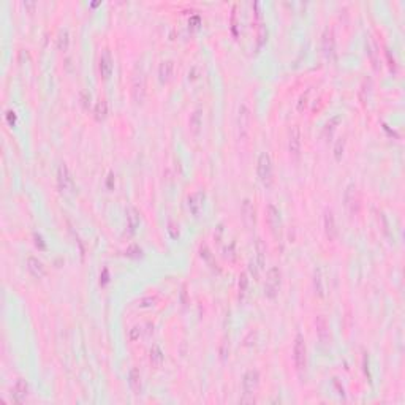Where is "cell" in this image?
I'll return each instance as SVG.
<instances>
[{"instance_id": "cell-1", "label": "cell", "mask_w": 405, "mask_h": 405, "mask_svg": "<svg viewBox=\"0 0 405 405\" xmlns=\"http://www.w3.org/2000/svg\"><path fill=\"white\" fill-rule=\"evenodd\" d=\"M256 176H258L260 182L264 187H271L273 185V182H274V166H273L271 155H269L267 152H261L260 157H258Z\"/></svg>"}, {"instance_id": "cell-2", "label": "cell", "mask_w": 405, "mask_h": 405, "mask_svg": "<svg viewBox=\"0 0 405 405\" xmlns=\"http://www.w3.org/2000/svg\"><path fill=\"white\" fill-rule=\"evenodd\" d=\"M260 386V372L256 369H249L242 377V392L241 402H253V394Z\"/></svg>"}, {"instance_id": "cell-3", "label": "cell", "mask_w": 405, "mask_h": 405, "mask_svg": "<svg viewBox=\"0 0 405 405\" xmlns=\"http://www.w3.org/2000/svg\"><path fill=\"white\" fill-rule=\"evenodd\" d=\"M293 363L299 374H302L307 367V345L306 339L301 332L296 334L295 344H293Z\"/></svg>"}, {"instance_id": "cell-4", "label": "cell", "mask_w": 405, "mask_h": 405, "mask_svg": "<svg viewBox=\"0 0 405 405\" xmlns=\"http://www.w3.org/2000/svg\"><path fill=\"white\" fill-rule=\"evenodd\" d=\"M280 284H282V273L277 266H273L266 273V282H264V296L269 299H274L279 295Z\"/></svg>"}, {"instance_id": "cell-5", "label": "cell", "mask_w": 405, "mask_h": 405, "mask_svg": "<svg viewBox=\"0 0 405 405\" xmlns=\"http://www.w3.org/2000/svg\"><path fill=\"white\" fill-rule=\"evenodd\" d=\"M250 127H252V112L249 106L241 105L238 111V119H236V130H238V138L245 141L250 134Z\"/></svg>"}, {"instance_id": "cell-6", "label": "cell", "mask_w": 405, "mask_h": 405, "mask_svg": "<svg viewBox=\"0 0 405 405\" xmlns=\"http://www.w3.org/2000/svg\"><path fill=\"white\" fill-rule=\"evenodd\" d=\"M344 202H345V209L348 211V214L353 217L359 214V209H361V198H359V192L355 184H348L345 192H344Z\"/></svg>"}, {"instance_id": "cell-7", "label": "cell", "mask_w": 405, "mask_h": 405, "mask_svg": "<svg viewBox=\"0 0 405 405\" xmlns=\"http://www.w3.org/2000/svg\"><path fill=\"white\" fill-rule=\"evenodd\" d=\"M302 151V133L299 125H293L288 133V154L293 160H299Z\"/></svg>"}, {"instance_id": "cell-8", "label": "cell", "mask_w": 405, "mask_h": 405, "mask_svg": "<svg viewBox=\"0 0 405 405\" xmlns=\"http://www.w3.org/2000/svg\"><path fill=\"white\" fill-rule=\"evenodd\" d=\"M266 220L269 225V230L274 234V238H279L280 231H282V216H280V211L276 205H267L266 208Z\"/></svg>"}, {"instance_id": "cell-9", "label": "cell", "mask_w": 405, "mask_h": 405, "mask_svg": "<svg viewBox=\"0 0 405 405\" xmlns=\"http://www.w3.org/2000/svg\"><path fill=\"white\" fill-rule=\"evenodd\" d=\"M98 70L103 80H109L114 72V59H112V54L109 49H103L100 54V60H98Z\"/></svg>"}, {"instance_id": "cell-10", "label": "cell", "mask_w": 405, "mask_h": 405, "mask_svg": "<svg viewBox=\"0 0 405 405\" xmlns=\"http://www.w3.org/2000/svg\"><path fill=\"white\" fill-rule=\"evenodd\" d=\"M57 185L62 192H72V190L75 188L73 176L70 173V168L66 166V163H60L59 170H57Z\"/></svg>"}, {"instance_id": "cell-11", "label": "cell", "mask_w": 405, "mask_h": 405, "mask_svg": "<svg viewBox=\"0 0 405 405\" xmlns=\"http://www.w3.org/2000/svg\"><path fill=\"white\" fill-rule=\"evenodd\" d=\"M323 228H324V234L329 241H334L337 238V222H335V216L332 209H326L324 216H323Z\"/></svg>"}, {"instance_id": "cell-12", "label": "cell", "mask_w": 405, "mask_h": 405, "mask_svg": "<svg viewBox=\"0 0 405 405\" xmlns=\"http://www.w3.org/2000/svg\"><path fill=\"white\" fill-rule=\"evenodd\" d=\"M131 97L134 100V103L141 105L144 98H146V78L143 73L137 75L133 78V84H131Z\"/></svg>"}, {"instance_id": "cell-13", "label": "cell", "mask_w": 405, "mask_h": 405, "mask_svg": "<svg viewBox=\"0 0 405 405\" xmlns=\"http://www.w3.org/2000/svg\"><path fill=\"white\" fill-rule=\"evenodd\" d=\"M26 267H27V271L32 277H35V279H43V277H46V266H44V263L41 260H38L37 256H27V260H26Z\"/></svg>"}, {"instance_id": "cell-14", "label": "cell", "mask_w": 405, "mask_h": 405, "mask_svg": "<svg viewBox=\"0 0 405 405\" xmlns=\"http://www.w3.org/2000/svg\"><path fill=\"white\" fill-rule=\"evenodd\" d=\"M187 206H188V211L193 214L195 217H198L199 214L202 212V206H205V192H195L188 196L187 199Z\"/></svg>"}, {"instance_id": "cell-15", "label": "cell", "mask_w": 405, "mask_h": 405, "mask_svg": "<svg viewBox=\"0 0 405 405\" xmlns=\"http://www.w3.org/2000/svg\"><path fill=\"white\" fill-rule=\"evenodd\" d=\"M241 214H242V220H244V225L247 228H252L255 225V206L253 202L245 198L242 201V206H241Z\"/></svg>"}, {"instance_id": "cell-16", "label": "cell", "mask_w": 405, "mask_h": 405, "mask_svg": "<svg viewBox=\"0 0 405 405\" xmlns=\"http://www.w3.org/2000/svg\"><path fill=\"white\" fill-rule=\"evenodd\" d=\"M188 128L193 137H198V134L201 133V130H202V109L201 108H196L192 114H190Z\"/></svg>"}, {"instance_id": "cell-17", "label": "cell", "mask_w": 405, "mask_h": 405, "mask_svg": "<svg viewBox=\"0 0 405 405\" xmlns=\"http://www.w3.org/2000/svg\"><path fill=\"white\" fill-rule=\"evenodd\" d=\"M174 69H176V65H174L173 60L160 62V65H159V80H160L162 84H166V83L171 81V78L174 75Z\"/></svg>"}, {"instance_id": "cell-18", "label": "cell", "mask_w": 405, "mask_h": 405, "mask_svg": "<svg viewBox=\"0 0 405 405\" xmlns=\"http://www.w3.org/2000/svg\"><path fill=\"white\" fill-rule=\"evenodd\" d=\"M321 43H323V52H324V55H326V57H331V55L334 54V49H335V40H334V32H332V29H329V27L324 29Z\"/></svg>"}, {"instance_id": "cell-19", "label": "cell", "mask_w": 405, "mask_h": 405, "mask_svg": "<svg viewBox=\"0 0 405 405\" xmlns=\"http://www.w3.org/2000/svg\"><path fill=\"white\" fill-rule=\"evenodd\" d=\"M141 217H140V211L134 206H128L127 209V228L130 234H134L137 230L140 228Z\"/></svg>"}, {"instance_id": "cell-20", "label": "cell", "mask_w": 405, "mask_h": 405, "mask_svg": "<svg viewBox=\"0 0 405 405\" xmlns=\"http://www.w3.org/2000/svg\"><path fill=\"white\" fill-rule=\"evenodd\" d=\"M27 392H29L27 381L19 378L15 383L13 389H11V396H13V400H16V402H24L26 397H27Z\"/></svg>"}, {"instance_id": "cell-21", "label": "cell", "mask_w": 405, "mask_h": 405, "mask_svg": "<svg viewBox=\"0 0 405 405\" xmlns=\"http://www.w3.org/2000/svg\"><path fill=\"white\" fill-rule=\"evenodd\" d=\"M149 361L152 364V367L155 369H160L165 363V355H163V350L160 348V345L154 344L149 350Z\"/></svg>"}, {"instance_id": "cell-22", "label": "cell", "mask_w": 405, "mask_h": 405, "mask_svg": "<svg viewBox=\"0 0 405 405\" xmlns=\"http://www.w3.org/2000/svg\"><path fill=\"white\" fill-rule=\"evenodd\" d=\"M128 385L133 389L134 394H141L143 389V381H141V372L138 367H133L128 374Z\"/></svg>"}, {"instance_id": "cell-23", "label": "cell", "mask_w": 405, "mask_h": 405, "mask_svg": "<svg viewBox=\"0 0 405 405\" xmlns=\"http://www.w3.org/2000/svg\"><path fill=\"white\" fill-rule=\"evenodd\" d=\"M255 258H256V266L258 269H264L266 266V244L261 238H258L255 242Z\"/></svg>"}, {"instance_id": "cell-24", "label": "cell", "mask_w": 405, "mask_h": 405, "mask_svg": "<svg viewBox=\"0 0 405 405\" xmlns=\"http://www.w3.org/2000/svg\"><path fill=\"white\" fill-rule=\"evenodd\" d=\"M313 290H315V295L318 298L324 296V279H323L321 267H315V271H313Z\"/></svg>"}, {"instance_id": "cell-25", "label": "cell", "mask_w": 405, "mask_h": 405, "mask_svg": "<svg viewBox=\"0 0 405 405\" xmlns=\"http://www.w3.org/2000/svg\"><path fill=\"white\" fill-rule=\"evenodd\" d=\"M249 285H250V279H249V274L247 273H241L239 276V299L241 302H244L249 296Z\"/></svg>"}, {"instance_id": "cell-26", "label": "cell", "mask_w": 405, "mask_h": 405, "mask_svg": "<svg viewBox=\"0 0 405 405\" xmlns=\"http://www.w3.org/2000/svg\"><path fill=\"white\" fill-rule=\"evenodd\" d=\"M317 332H318V337L323 344H328V339H329V329H328V321H326L324 317H318L317 318Z\"/></svg>"}, {"instance_id": "cell-27", "label": "cell", "mask_w": 405, "mask_h": 405, "mask_svg": "<svg viewBox=\"0 0 405 405\" xmlns=\"http://www.w3.org/2000/svg\"><path fill=\"white\" fill-rule=\"evenodd\" d=\"M341 120H342V117H341L339 114H335L334 117H331L328 122L324 123V128H323L324 138H331V137H332V133L335 131V128H337V125H339V123H341Z\"/></svg>"}, {"instance_id": "cell-28", "label": "cell", "mask_w": 405, "mask_h": 405, "mask_svg": "<svg viewBox=\"0 0 405 405\" xmlns=\"http://www.w3.org/2000/svg\"><path fill=\"white\" fill-rule=\"evenodd\" d=\"M94 114L97 120H103L108 116V101L106 100H98L94 108Z\"/></svg>"}, {"instance_id": "cell-29", "label": "cell", "mask_w": 405, "mask_h": 405, "mask_svg": "<svg viewBox=\"0 0 405 405\" xmlns=\"http://www.w3.org/2000/svg\"><path fill=\"white\" fill-rule=\"evenodd\" d=\"M69 46H70V33H69V30H66V29H62V30L59 32L57 48H59V51L65 52L66 49H69Z\"/></svg>"}, {"instance_id": "cell-30", "label": "cell", "mask_w": 405, "mask_h": 405, "mask_svg": "<svg viewBox=\"0 0 405 405\" xmlns=\"http://www.w3.org/2000/svg\"><path fill=\"white\" fill-rule=\"evenodd\" d=\"M344 151H345V140L344 138H339V140L335 141V146H334V157H335L337 162L342 160Z\"/></svg>"}, {"instance_id": "cell-31", "label": "cell", "mask_w": 405, "mask_h": 405, "mask_svg": "<svg viewBox=\"0 0 405 405\" xmlns=\"http://www.w3.org/2000/svg\"><path fill=\"white\" fill-rule=\"evenodd\" d=\"M157 302V298L155 296H144L143 299H140V302L137 304L138 309H151L155 306Z\"/></svg>"}, {"instance_id": "cell-32", "label": "cell", "mask_w": 405, "mask_h": 405, "mask_svg": "<svg viewBox=\"0 0 405 405\" xmlns=\"http://www.w3.org/2000/svg\"><path fill=\"white\" fill-rule=\"evenodd\" d=\"M309 94H310V89H307L306 91V94H302L301 97H299V100H298V111L299 112H302L304 109H306V106H307V103H309Z\"/></svg>"}, {"instance_id": "cell-33", "label": "cell", "mask_w": 405, "mask_h": 405, "mask_svg": "<svg viewBox=\"0 0 405 405\" xmlns=\"http://www.w3.org/2000/svg\"><path fill=\"white\" fill-rule=\"evenodd\" d=\"M127 255L131 256V258H140L143 255V250H141V247L137 245V244H131L128 249H127Z\"/></svg>"}, {"instance_id": "cell-34", "label": "cell", "mask_w": 405, "mask_h": 405, "mask_svg": "<svg viewBox=\"0 0 405 405\" xmlns=\"http://www.w3.org/2000/svg\"><path fill=\"white\" fill-rule=\"evenodd\" d=\"M141 332H143V329H141V326H133V328L130 329V332H128V337H130V341H138L140 339V335H141Z\"/></svg>"}]
</instances>
